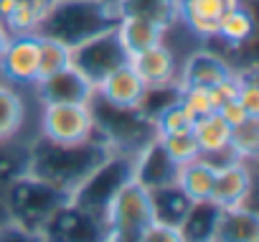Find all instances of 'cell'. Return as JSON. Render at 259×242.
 Returning <instances> with one entry per match:
<instances>
[{"label":"cell","mask_w":259,"mask_h":242,"mask_svg":"<svg viewBox=\"0 0 259 242\" xmlns=\"http://www.w3.org/2000/svg\"><path fill=\"white\" fill-rule=\"evenodd\" d=\"M109 153L112 148L102 138H92V141L74 143V146H61V143H51L38 135L28 143L26 174H31L33 179L64 194H71Z\"/></svg>","instance_id":"obj_1"},{"label":"cell","mask_w":259,"mask_h":242,"mask_svg":"<svg viewBox=\"0 0 259 242\" xmlns=\"http://www.w3.org/2000/svg\"><path fill=\"white\" fill-rule=\"evenodd\" d=\"M119 21L114 0H51L36 33L54 36L69 46L114 26Z\"/></svg>","instance_id":"obj_2"},{"label":"cell","mask_w":259,"mask_h":242,"mask_svg":"<svg viewBox=\"0 0 259 242\" xmlns=\"http://www.w3.org/2000/svg\"><path fill=\"white\" fill-rule=\"evenodd\" d=\"M92 115H94V130L112 151L138 153L148 141L155 138L153 117H148L140 107H114L97 94L92 97Z\"/></svg>","instance_id":"obj_3"},{"label":"cell","mask_w":259,"mask_h":242,"mask_svg":"<svg viewBox=\"0 0 259 242\" xmlns=\"http://www.w3.org/2000/svg\"><path fill=\"white\" fill-rule=\"evenodd\" d=\"M155 222L150 189L140 181L127 179L112 196L104 212V239L107 242H140L145 229Z\"/></svg>","instance_id":"obj_4"},{"label":"cell","mask_w":259,"mask_h":242,"mask_svg":"<svg viewBox=\"0 0 259 242\" xmlns=\"http://www.w3.org/2000/svg\"><path fill=\"white\" fill-rule=\"evenodd\" d=\"M133 168H135V153L112 151V153L69 194V201L104 222V212H107L112 196L117 194V189H119L127 179H133Z\"/></svg>","instance_id":"obj_5"},{"label":"cell","mask_w":259,"mask_h":242,"mask_svg":"<svg viewBox=\"0 0 259 242\" xmlns=\"http://www.w3.org/2000/svg\"><path fill=\"white\" fill-rule=\"evenodd\" d=\"M66 201H69V194L33 179L26 171L6 191V209H8L11 219L36 237H38L41 224Z\"/></svg>","instance_id":"obj_6"},{"label":"cell","mask_w":259,"mask_h":242,"mask_svg":"<svg viewBox=\"0 0 259 242\" xmlns=\"http://www.w3.org/2000/svg\"><path fill=\"white\" fill-rule=\"evenodd\" d=\"M41 138L61 146H74L97 138L92 105L87 102H59V105H41L38 115Z\"/></svg>","instance_id":"obj_7"},{"label":"cell","mask_w":259,"mask_h":242,"mask_svg":"<svg viewBox=\"0 0 259 242\" xmlns=\"http://www.w3.org/2000/svg\"><path fill=\"white\" fill-rule=\"evenodd\" d=\"M127 51L122 49L119 39H117V28L109 26L84 41H79L76 46H71V64L97 87L109 72H114L117 66L127 64Z\"/></svg>","instance_id":"obj_8"},{"label":"cell","mask_w":259,"mask_h":242,"mask_svg":"<svg viewBox=\"0 0 259 242\" xmlns=\"http://www.w3.org/2000/svg\"><path fill=\"white\" fill-rule=\"evenodd\" d=\"M38 239L49 242H102L104 222L79 209L76 204H61L38 229Z\"/></svg>","instance_id":"obj_9"},{"label":"cell","mask_w":259,"mask_h":242,"mask_svg":"<svg viewBox=\"0 0 259 242\" xmlns=\"http://www.w3.org/2000/svg\"><path fill=\"white\" fill-rule=\"evenodd\" d=\"M38 105H59V102H92L94 84L71 64L51 77L36 79L31 84Z\"/></svg>","instance_id":"obj_10"},{"label":"cell","mask_w":259,"mask_h":242,"mask_svg":"<svg viewBox=\"0 0 259 242\" xmlns=\"http://www.w3.org/2000/svg\"><path fill=\"white\" fill-rule=\"evenodd\" d=\"M38 72V36L36 33H16L0 61V79L16 87H31Z\"/></svg>","instance_id":"obj_11"},{"label":"cell","mask_w":259,"mask_h":242,"mask_svg":"<svg viewBox=\"0 0 259 242\" xmlns=\"http://www.w3.org/2000/svg\"><path fill=\"white\" fill-rule=\"evenodd\" d=\"M251 194V163L241 158H229L216 166L211 201L219 206L246 204Z\"/></svg>","instance_id":"obj_12"},{"label":"cell","mask_w":259,"mask_h":242,"mask_svg":"<svg viewBox=\"0 0 259 242\" xmlns=\"http://www.w3.org/2000/svg\"><path fill=\"white\" fill-rule=\"evenodd\" d=\"M176 176H178V163L165 153L158 135L153 141H148L135 153L133 179L140 181L145 189L153 191V189H160V186H170V184H176Z\"/></svg>","instance_id":"obj_13"},{"label":"cell","mask_w":259,"mask_h":242,"mask_svg":"<svg viewBox=\"0 0 259 242\" xmlns=\"http://www.w3.org/2000/svg\"><path fill=\"white\" fill-rule=\"evenodd\" d=\"M241 0H178V23L196 39H213L219 21Z\"/></svg>","instance_id":"obj_14"},{"label":"cell","mask_w":259,"mask_h":242,"mask_svg":"<svg viewBox=\"0 0 259 242\" xmlns=\"http://www.w3.org/2000/svg\"><path fill=\"white\" fill-rule=\"evenodd\" d=\"M234 77V66L208 49H196L188 54V59L178 69V84L181 87H213L224 79Z\"/></svg>","instance_id":"obj_15"},{"label":"cell","mask_w":259,"mask_h":242,"mask_svg":"<svg viewBox=\"0 0 259 242\" xmlns=\"http://www.w3.org/2000/svg\"><path fill=\"white\" fill-rule=\"evenodd\" d=\"M130 66L135 69L145 87H165L178 82V61L165 41L130 56Z\"/></svg>","instance_id":"obj_16"},{"label":"cell","mask_w":259,"mask_h":242,"mask_svg":"<svg viewBox=\"0 0 259 242\" xmlns=\"http://www.w3.org/2000/svg\"><path fill=\"white\" fill-rule=\"evenodd\" d=\"M145 84L143 79L135 74V69L127 64L117 66L114 72H109L97 87H94V94L114 107H140L143 102V94H145Z\"/></svg>","instance_id":"obj_17"},{"label":"cell","mask_w":259,"mask_h":242,"mask_svg":"<svg viewBox=\"0 0 259 242\" xmlns=\"http://www.w3.org/2000/svg\"><path fill=\"white\" fill-rule=\"evenodd\" d=\"M198 148H201V156L208 158L211 163H224L231 156L229 151V135H231V125L219 115V112H208L198 120H193V128H191Z\"/></svg>","instance_id":"obj_18"},{"label":"cell","mask_w":259,"mask_h":242,"mask_svg":"<svg viewBox=\"0 0 259 242\" xmlns=\"http://www.w3.org/2000/svg\"><path fill=\"white\" fill-rule=\"evenodd\" d=\"M259 239V214L246 204L219 206L213 239L211 242H256Z\"/></svg>","instance_id":"obj_19"},{"label":"cell","mask_w":259,"mask_h":242,"mask_svg":"<svg viewBox=\"0 0 259 242\" xmlns=\"http://www.w3.org/2000/svg\"><path fill=\"white\" fill-rule=\"evenodd\" d=\"M114 28H117V39L130 59L155 44H163L168 39V28H173V26H163L158 21H148V18H138V16H122L114 23Z\"/></svg>","instance_id":"obj_20"},{"label":"cell","mask_w":259,"mask_h":242,"mask_svg":"<svg viewBox=\"0 0 259 242\" xmlns=\"http://www.w3.org/2000/svg\"><path fill=\"white\" fill-rule=\"evenodd\" d=\"M28 120V107L21 87L0 79V143H13L21 138Z\"/></svg>","instance_id":"obj_21"},{"label":"cell","mask_w":259,"mask_h":242,"mask_svg":"<svg viewBox=\"0 0 259 242\" xmlns=\"http://www.w3.org/2000/svg\"><path fill=\"white\" fill-rule=\"evenodd\" d=\"M213 176H216V163H211L208 158L198 156V158H193V161L178 166L176 186H178L191 201H206V199H211Z\"/></svg>","instance_id":"obj_22"},{"label":"cell","mask_w":259,"mask_h":242,"mask_svg":"<svg viewBox=\"0 0 259 242\" xmlns=\"http://www.w3.org/2000/svg\"><path fill=\"white\" fill-rule=\"evenodd\" d=\"M216 217H219V204H213L211 199L193 201L188 214L181 222L183 242H211L213 239Z\"/></svg>","instance_id":"obj_23"},{"label":"cell","mask_w":259,"mask_h":242,"mask_svg":"<svg viewBox=\"0 0 259 242\" xmlns=\"http://www.w3.org/2000/svg\"><path fill=\"white\" fill-rule=\"evenodd\" d=\"M117 13L122 16H138L148 21H158L163 26L178 23V0H114Z\"/></svg>","instance_id":"obj_24"},{"label":"cell","mask_w":259,"mask_h":242,"mask_svg":"<svg viewBox=\"0 0 259 242\" xmlns=\"http://www.w3.org/2000/svg\"><path fill=\"white\" fill-rule=\"evenodd\" d=\"M251 36H254V16H251V11L244 6V0H241L236 8H231V11L224 13V18L219 21V28H216V36L213 39H221L224 44L239 49L246 41H251Z\"/></svg>","instance_id":"obj_25"},{"label":"cell","mask_w":259,"mask_h":242,"mask_svg":"<svg viewBox=\"0 0 259 242\" xmlns=\"http://www.w3.org/2000/svg\"><path fill=\"white\" fill-rule=\"evenodd\" d=\"M150 199H153L155 219H158V222H168V224H178V227H181L183 217L188 214V209H191V204H193L176 184L153 189V191H150Z\"/></svg>","instance_id":"obj_26"},{"label":"cell","mask_w":259,"mask_h":242,"mask_svg":"<svg viewBox=\"0 0 259 242\" xmlns=\"http://www.w3.org/2000/svg\"><path fill=\"white\" fill-rule=\"evenodd\" d=\"M49 3L51 0H13L11 11L0 21L6 23L11 36H16V33H36V26L44 18Z\"/></svg>","instance_id":"obj_27"},{"label":"cell","mask_w":259,"mask_h":242,"mask_svg":"<svg viewBox=\"0 0 259 242\" xmlns=\"http://www.w3.org/2000/svg\"><path fill=\"white\" fill-rule=\"evenodd\" d=\"M38 36V72H36V79H44V77H51L66 66H71V46L54 39V36H44V33H36Z\"/></svg>","instance_id":"obj_28"},{"label":"cell","mask_w":259,"mask_h":242,"mask_svg":"<svg viewBox=\"0 0 259 242\" xmlns=\"http://www.w3.org/2000/svg\"><path fill=\"white\" fill-rule=\"evenodd\" d=\"M229 151L234 158L254 163V158L259 153V117H246L241 125L231 128Z\"/></svg>","instance_id":"obj_29"},{"label":"cell","mask_w":259,"mask_h":242,"mask_svg":"<svg viewBox=\"0 0 259 242\" xmlns=\"http://www.w3.org/2000/svg\"><path fill=\"white\" fill-rule=\"evenodd\" d=\"M153 125H155V135H176V133H188L193 128V117L188 115V110L181 105L178 97L163 110H158V115L153 117Z\"/></svg>","instance_id":"obj_30"},{"label":"cell","mask_w":259,"mask_h":242,"mask_svg":"<svg viewBox=\"0 0 259 242\" xmlns=\"http://www.w3.org/2000/svg\"><path fill=\"white\" fill-rule=\"evenodd\" d=\"M158 141H160V146L165 148V153L178 166H183V163H188V161H193V158L201 156V148H198V143H196V138H193L191 130L188 133H176V135H158Z\"/></svg>","instance_id":"obj_31"},{"label":"cell","mask_w":259,"mask_h":242,"mask_svg":"<svg viewBox=\"0 0 259 242\" xmlns=\"http://www.w3.org/2000/svg\"><path fill=\"white\" fill-rule=\"evenodd\" d=\"M181 105L188 110V115H191L193 120H198V117L213 112L206 87H181Z\"/></svg>","instance_id":"obj_32"},{"label":"cell","mask_w":259,"mask_h":242,"mask_svg":"<svg viewBox=\"0 0 259 242\" xmlns=\"http://www.w3.org/2000/svg\"><path fill=\"white\" fill-rule=\"evenodd\" d=\"M140 242H183V232L178 224H168V222H153Z\"/></svg>","instance_id":"obj_33"},{"label":"cell","mask_w":259,"mask_h":242,"mask_svg":"<svg viewBox=\"0 0 259 242\" xmlns=\"http://www.w3.org/2000/svg\"><path fill=\"white\" fill-rule=\"evenodd\" d=\"M224 120H226V123L231 125V128H236V125H241L244 123V120L246 117H254V115H249L241 105H239V99H229V102H224L219 110H216Z\"/></svg>","instance_id":"obj_34"},{"label":"cell","mask_w":259,"mask_h":242,"mask_svg":"<svg viewBox=\"0 0 259 242\" xmlns=\"http://www.w3.org/2000/svg\"><path fill=\"white\" fill-rule=\"evenodd\" d=\"M8 44H11V33H8L6 23L0 21V61H3V56H6V49H8Z\"/></svg>","instance_id":"obj_35"}]
</instances>
